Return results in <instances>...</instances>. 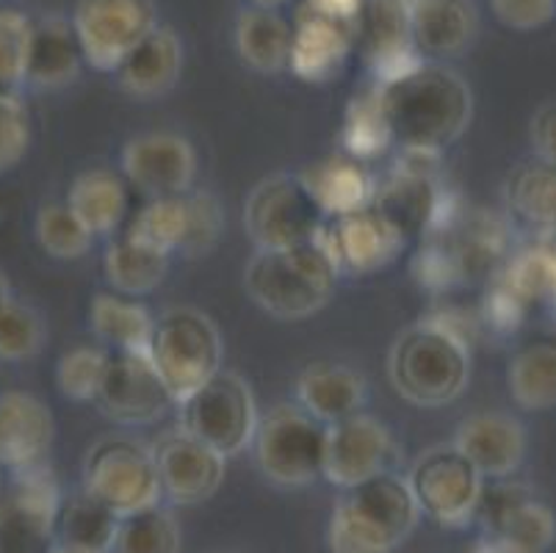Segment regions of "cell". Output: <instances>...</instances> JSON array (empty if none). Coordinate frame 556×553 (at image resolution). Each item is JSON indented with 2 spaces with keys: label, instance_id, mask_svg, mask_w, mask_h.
<instances>
[{
  "label": "cell",
  "instance_id": "cell-1",
  "mask_svg": "<svg viewBox=\"0 0 556 553\" xmlns=\"http://www.w3.org/2000/svg\"><path fill=\"white\" fill-rule=\"evenodd\" d=\"M393 144L402 150L443 152L473 120V91L446 61H427L399 78L374 84Z\"/></svg>",
  "mask_w": 556,
  "mask_h": 553
},
{
  "label": "cell",
  "instance_id": "cell-2",
  "mask_svg": "<svg viewBox=\"0 0 556 553\" xmlns=\"http://www.w3.org/2000/svg\"><path fill=\"white\" fill-rule=\"evenodd\" d=\"M388 379L404 402L446 407L471 379V352L443 318H424L396 335L388 352Z\"/></svg>",
  "mask_w": 556,
  "mask_h": 553
},
{
  "label": "cell",
  "instance_id": "cell-3",
  "mask_svg": "<svg viewBox=\"0 0 556 553\" xmlns=\"http://www.w3.org/2000/svg\"><path fill=\"white\" fill-rule=\"evenodd\" d=\"M407 476L393 470L343 490L327 526L330 553H393L421 520Z\"/></svg>",
  "mask_w": 556,
  "mask_h": 553
},
{
  "label": "cell",
  "instance_id": "cell-4",
  "mask_svg": "<svg viewBox=\"0 0 556 553\" xmlns=\"http://www.w3.org/2000/svg\"><path fill=\"white\" fill-rule=\"evenodd\" d=\"M338 277L341 272L318 238L288 250H255L244 268L252 302L280 322L316 316L336 293Z\"/></svg>",
  "mask_w": 556,
  "mask_h": 553
},
{
  "label": "cell",
  "instance_id": "cell-5",
  "mask_svg": "<svg viewBox=\"0 0 556 553\" xmlns=\"http://www.w3.org/2000/svg\"><path fill=\"white\" fill-rule=\"evenodd\" d=\"M327 435L330 426L300 404H275L261 415L252 440L257 470L282 490L325 479Z\"/></svg>",
  "mask_w": 556,
  "mask_h": 553
},
{
  "label": "cell",
  "instance_id": "cell-6",
  "mask_svg": "<svg viewBox=\"0 0 556 553\" xmlns=\"http://www.w3.org/2000/svg\"><path fill=\"white\" fill-rule=\"evenodd\" d=\"M148 354L175 404L189 399L225 368V343L219 327L208 313L197 307H169L161 313L155 318Z\"/></svg>",
  "mask_w": 556,
  "mask_h": 553
},
{
  "label": "cell",
  "instance_id": "cell-7",
  "mask_svg": "<svg viewBox=\"0 0 556 553\" xmlns=\"http://www.w3.org/2000/svg\"><path fill=\"white\" fill-rule=\"evenodd\" d=\"M84 490L119 517L159 506L164 501L153 445L128 432L100 438L84 460Z\"/></svg>",
  "mask_w": 556,
  "mask_h": 553
},
{
  "label": "cell",
  "instance_id": "cell-8",
  "mask_svg": "<svg viewBox=\"0 0 556 553\" xmlns=\"http://www.w3.org/2000/svg\"><path fill=\"white\" fill-rule=\"evenodd\" d=\"M327 219L302 172L263 177L244 202V230L255 250H288L316 241Z\"/></svg>",
  "mask_w": 556,
  "mask_h": 553
},
{
  "label": "cell",
  "instance_id": "cell-9",
  "mask_svg": "<svg viewBox=\"0 0 556 553\" xmlns=\"http://www.w3.org/2000/svg\"><path fill=\"white\" fill-rule=\"evenodd\" d=\"M180 429L208 443L222 456H239L252 449L261 413L255 393L241 374L222 368L200 390L178 404Z\"/></svg>",
  "mask_w": 556,
  "mask_h": 553
},
{
  "label": "cell",
  "instance_id": "cell-10",
  "mask_svg": "<svg viewBox=\"0 0 556 553\" xmlns=\"http://www.w3.org/2000/svg\"><path fill=\"white\" fill-rule=\"evenodd\" d=\"M407 485L424 517L446 529H465L477 520L484 476L454 443L424 449L407 470Z\"/></svg>",
  "mask_w": 556,
  "mask_h": 553
},
{
  "label": "cell",
  "instance_id": "cell-11",
  "mask_svg": "<svg viewBox=\"0 0 556 553\" xmlns=\"http://www.w3.org/2000/svg\"><path fill=\"white\" fill-rule=\"evenodd\" d=\"M225 213L211 191L155 197L130 222L128 232L166 255L200 257L216 247Z\"/></svg>",
  "mask_w": 556,
  "mask_h": 553
},
{
  "label": "cell",
  "instance_id": "cell-12",
  "mask_svg": "<svg viewBox=\"0 0 556 553\" xmlns=\"http://www.w3.org/2000/svg\"><path fill=\"white\" fill-rule=\"evenodd\" d=\"M159 25L155 0H78L73 12L84 61L111 75Z\"/></svg>",
  "mask_w": 556,
  "mask_h": 553
},
{
  "label": "cell",
  "instance_id": "cell-13",
  "mask_svg": "<svg viewBox=\"0 0 556 553\" xmlns=\"http://www.w3.org/2000/svg\"><path fill=\"white\" fill-rule=\"evenodd\" d=\"M477 517L482 520V540L502 553H545L556 542L554 510L515 481L484 490Z\"/></svg>",
  "mask_w": 556,
  "mask_h": 553
},
{
  "label": "cell",
  "instance_id": "cell-14",
  "mask_svg": "<svg viewBox=\"0 0 556 553\" xmlns=\"http://www.w3.org/2000/svg\"><path fill=\"white\" fill-rule=\"evenodd\" d=\"M62 487L45 463L14 470L0 499V553H28L55 531L62 515Z\"/></svg>",
  "mask_w": 556,
  "mask_h": 553
},
{
  "label": "cell",
  "instance_id": "cell-15",
  "mask_svg": "<svg viewBox=\"0 0 556 553\" xmlns=\"http://www.w3.org/2000/svg\"><path fill=\"white\" fill-rule=\"evenodd\" d=\"M94 404L119 426H150L164 418L169 407H178L150 354L134 352H111Z\"/></svg>",
  "mask_w": 556,
  "mask_h": 553
},
{
  "label": "cell",
  "instance_id": "cell-16",
  "mask_svg": "<svg viewBox=\"0 0 556 553\" xmlns=\"http://www.w3.org/2000/svg\"><path fill=\"white\" fill-rule=\"evenodd\" d=\"M341 274H371L396 261L407 247L404 232L377 205L361 208L346 216H332L318 232Z\"/></svg>",
  "mask_w": 556,
  "mask_h": 553
},
{
  "label": "cell",
  "instance_id": "cell-17",
  "mask_svg": "<svg viewBox=\"0 0 556 553\" xmlns=\"http://www.w3.org/2000/svg\"><path fill=\"white\" fill-rule=\"evenodd\" d=\"M155 465H159L161 490L169 504L194 506L214 499L225 481L227 456L202 443L186 429L164 432L153 443Z\"/></svg>",
  "mask_w": 556,
  "mask_h": 553
},
{
  "label": "cell",
  "instance_id": "cell-18",
  "mask_svg": "<svg viewBox=\"0 0 556 553\" xmlns=\"http://www.w3.org/2000/svg\"><path fill=\"white\" fill-rule=\"evenodd\" d=\"M119 172L125 180L148 194L155 197L186 194L194 186L197 152L186 136L178 134H139L123 147Z\"/></svg>",
  "mask_w": 556,
  "mask_h": 553
},
{
  "label": "cell",
  "instance_id": "cell-19",
  "mask_svg": "<svg viewBox=\"0 0 556 553\" xmlns=\"http://www.w3.org/2000/svg\"><path fill=\"white\" fill-rule=\"evenodd\" d=\"M393 451L396 445H393L388 426L361 410V413L330 426L325 479L341 490H349V487L391 470Z\"/></svg>",
  "mask_w": 556,
  "mask_h": 553
},
{
  "label": "cell",
  "instance_id": "cell-20",
  "mask_svg": "<svg viewBox=\"0 0 556 553\" xmlns=\"http://www.w3.org/2000/svg\"><path fill=\"white\" fill-rule=\"evenodd\" d=\"M357 48L377 84L421 64L424 55L413 39L409 0H366L357 17Z\"/></svg>",
  "mask_w": 556,
  "mask_h": 553
},
{
  "label": "cell",
  "instance_id": "cell-21",
  "mask_svg": "<svg viewBox=\"0 0 556 553\" xmlns=\"http://www.w3.org/2000/svg\"><path fill=\"white\" fill-rule=\"evenodd\" d=\"M357 48V23L327 17L300 7L294 17V42L288 70L305 84H327Z\"/></svg>",
  "mask_w": 556,
  "mask_h": 553
},
{
  "label": "cell",
  "instance_id": "cell-22",
  "mask_svg": "<svg viewBox=\"0 0 556 553\" xmlns=\"http://www.w3.org/2000/svg\"><path fill=\"white\" fill-rule=\"evenodd\" d=\"M55 440L53 413L23 390L0 395V468L25 470L45 463Z\"/></svg>",
  "mask_w": 556,
  "mask_h": 553
},
{
  "label": "cell",
  "instance_id": "cell-23",
  "mask_svg": "<svg viewBox=\"0 0 556 553\" xmlns=\"http://www.w3.org/2000/svg\"><path fill=\"white\" fill-rule=\"evenodd\" d=\"M484 479H509L526 460V429L507 413L468 415L452 440Z\"/></svg>",
  "mask_w": 556,
  "mask_h": 553
},
{
  "label": "cell",
  "instance_id": "cell-24",
  "mask_svg": "<svg viewBox=\"0 0 556 553\" xmlns=\"http://www.w3.org/2000/svg\"><path fill=\"white\" fill-rule=\"evenodd\" d=\"M413 39L427 61L468 53L477 42L479 12L473 0H409Z\"/></svg>",
  "mask_w": 556,
  "mask_h": 553
},
{
  "label": "cell",
  "instance_id": "cell-25",
  "mask_svg": "<svg viewBox=\"0 0 556 553\" xmlns=\"http://www.w3.org/2000/svg\"><path fill=\"white\" fill-rule=\"evenodd\" d=\"M184 42L169 25H159L144 42L136 45L134 53L114 73L116 84L125 95L136 100L164 98L178 86L184 75Z\"/></svg>",
  "mask_w": 556,
  "mask_h": 553
},
{
  "label": "cell",
  "instance_id": "cell-26",
  "mask_svg": "<svg viewBox=\"0 0 556 553\" xmlns=\"http://www.w3.org/2000/svg\"><path fill=\"white\" fill-rule=\"evenodd\" d=\"M366 393V377L343 363H313L296 379V404L327 426L361 413Z\"/></svg>",
  "mask_w": 556,
  "mask_h": 553
},
{
  "label": "cell",
  "instance_id": "cell-27",
  "mask_svg": "<svg viewBox=\"0 0 556 553\" xmlns=\"http://www.w3.org/2000/svg\"><path fill=\"white\" fill-rule=\"evenodd\" d=\"M80 64H84V53L75 37L73 20L50 14L34 23L25 84L42 91L62 89L78 78Z\"/></svg>",
  "mask_w": 556,
  "mask_h": 553
},
{
  "label": "cell",
  "instance_id": "cell-28",
  "mask_svg": "<svg viewBox=\"0 0 556 553\" xmlns=\"http://www.w3.org/2000/svg\"><path fill=\"white\" fill-rule=\"evenodd\" d=\"M67 205L92 236H114L130 213V183L123 172L86 169L70 186Z\"/></svg>",
  "mask_w": 556,
  "mask_h": 553
},
{
  "label": "cell",
  "instance_id": "cell-29",
  "mask_svg": "<svg viewBox=\"0 0 556 553\" xmlns=\"http://www.w3.org/2000/svg\"><path fill=\"white\" fill-rule=\"evenodd\" d=\"M507 211L520 227L540 238L556 236V166L538 155L515 166L504 186Z\"/></svg>",
  "mask_w": 556,
  "mask_h": 553
},
{
  "label": "cell",
  "instance_id": "cell-30",
  "mask_svg": "<svg viewBox=\"0 0 556 553\" xmlns=\"http://www.w3.org/2000/svg\"><path fill=\"white\" fill-rule=\"evenodd\" d=\"M374 205L386 213L388 219L404 232V238L424 236L443 216V194L434 177L409 175V172H393L391 180L377 186Z\"/></svg>",
  "mask_w": 556,
  "mask_h": 553
},
{
  "label": "cell",
  "instance_id": "cell-31",
  "mask_svg": "<svg viewBox=\"0 0 556 553\" xmlns=\"http://www.w3.org/2000/svg\"><path fill=\"white\" fill-rule=\"evenodd\" d=\"M294 25L280 12L247 7L236 20V50L247 67L261 75H277L291 61Z\"/></svg>",
  "mask_w": 556,
  "mask_h": 553
},
{
  "label": "cell",
  "instance_id": "cell-32",
  "mask_svg": "<svg viewBox=\"0 0 556 553\" xmlns=\"http://www.w3.org/2000/svg\"><path fill=\"white\" fill-rule=\"evenodd\" d=\"M89 324H92L94 338L111 352H150L155 316L134 297H123L116 291L98 293L89 307Z\"/></svg>",
  "mask_w": 556,
  "mask_h": 553
},
{
  "label": "cell",
  "instance_id": "cell-33",
  "mask_svg": "<svg viewBox=\"0 0 556 553\" xmlns=\"http://www.w3.org/2000/svg\"><path fill=\"white\" fill-rule=\"evenodd\" d=\"M327 216H346L368 208L377 194L371 172L352 155H332L302 172Z\"/></svg>",
  "mask_w": 556,
  "mask_h": 553
},
{
  "label": "cell",
  "instance_id": "cell-34",
  "mask_svg": "<svg viewBox=\"0 0 556 553\" xmlns=\"http://www.w3.org/2000/svg\"><path fill=\"white\" fill-rule=\"evenodd\" d=\"M169 257L172 255L139 241L125 230L123 236L109 243L103 255V274L116 293L136 299L153 293L164 282L166 272H169Z\"/></svg>",
  "mask_w": 556,
  "mask_h": 553
},
{
  "label": "cell",
  "instance_id": "cell-35",
  "mask_svg": "<svg viewBox=\"0 0 556 553\" xmlns=\"http://www.w3.org/2000/svg\"><path fill=\"white\" fill-rule=\"evenodd\" d=\"M119 524H123V517L80 487L78 493L64 499L55 535L62 545L73 548V551L111 553L116 535H119Z\"/></svg>",
  "mask_w": 556,
  "mask_h": 553
},
{
  "label": "cell",
  "instance_id": "cell-36",
  "mask_svg": "<svg viewBox=\"0 0 556 553\" xmlns=\"http://www.w3.org/2000/svg\"><path fill=\"white\" fill-rule=\"evenodd\" d=\"M513 402L529 413L556 407V343H532L520 349L507 368Z\"/></svg>",
  "mask_w": 556,
  "mask_h": 553
},
{
  "label": "cell",
  "instance_id": "cell-37",
  "mask_svg": "<svg viewBox=\"0 0 556 553\" xmlns=\"http://www.w3.org/2000/svg\"><path fill=\"white\" fill-rule=\"evenodd\" d=\"M184 531L178 517L164 506H150L136 515L123 517L111 553H180Z\"/></svg>",
  "mask_w": 556,
  "mask_h": 553
},
{
  "label": "cell",
  "instance_id": "cell-38",
  "mask_svg": "<svg viewBox=\"0 0 556 553\" xmlns=\"http://www.w3.org/2000/svg\"><path fill=\"white\" fill-rule=\"evenodd\" d=\"M341 141L352 159H377L393 144V134L388 128L386 114L379 109L377 91L374 86L363 95H355L349 103L346 116H343Z\"/></svg>",
  "mask_w": 556,
  "mask_h": 553
},
{
  "label": "cell",
  "instance_id": "cell-39",
  "mask_svg": "<svg viewBox=\"0 0 556 553\" xmlns=\"http://www.w3.org/2000/svg\"><path fill=\"white\" fill-rule=\"evenodd\" d=\"M37 241L55 261H78L92 250L94 236L67 202H50L37 213Z\"/></svg>",
  "mask_w": 556,
  "mask_h": 553
},
{
  "label": "cell",
  "instance_id": "cell-40",
  "mask_svg": "<svg viewBox=\"0 0 556 553\" xmlns=\"http://www.w3.org/2000/svg\"><path fill=\"white\" fill-rule=\"evenodd\" d=\"M45 322L37 307L20 299H9L0 304V360L23 363L42 352Z\"/></svg>",
  "mask_w": 556,
  "mask_h": 553
},
{
  "label": "cell",
  "instance_id": "cell-41",
  "mask_svg": "<svg viewBox=\"0 0 556 553\" xmlns=\"http://www.w3.org/2000/svg\"><path fill=\"white\" fill-rule=\"evenodd\" d=\"M109 360L111 349L105 347H75L62 354L55 365V385L62 395L73 402H94L105 372H109Z\"/></svg>",
  "mask_w": 556,
  "mask_h": 553
},
{
  "label": "cell",
  "instance_id": "cell-42",
  "mask_svg": "<svg viewBox=\"0 0 556 553\" xmlns=\"http://www.w3.org/2000/svg\"><path fill=\"white\" fill-rule=\"evenodd\" d=\"M34 20L17 9H0V89L25 84L28 50H31Z\"/></svg>",
  "mask_w": 556,
  "mask_h": 553
},
{
  "label": "cell",
  "instance_id": "cell-43",
  "mask_svg": "<svg viewBox=\"0 0 556 553\" xmlns=\"http://www.w3.org/2000/svg\"><path fill=\"white\" fill-rule=\"evenodd\" d=\"M31 147V114L17 91L0 89V175L17 169Z\"/></svg>",
  "mask_w": 556,
  "mask_h": 553
},
{
  "label": "cell",
  "instance_id": "cell-44",
  "mask_svg": "<svg viewBox=\"0 0 556 553\" xmlns=\"http://www.w3.org/2000/svg\"><path fill=\"white\" fill-rule=\"evenodd\" d=\"M490 9L509 30H538L556 20V0H490Z\"/></svg>",
  "mask_w": 556,
  "mask_h": 553
},
{
  "label": "cell",
  "instance_id": "cell-45",
  "mask_svg": "<svg viewBox=\"0 0 556 553\" xmlns=\"http://www.w3.org/2000/svg\"><path fill=\"white\" fill-rule=\"evenodd\" d=\"M529 141L540 161L556 166V100L540 105L529 122Z\"/></svg>",
  "mask_w": 556,
  "mask_h": 553
},
{
  "label": "cell",
  "instance_id": "cell-46",
  "mask_svg": "<svg viewBox=\"0 0 556 553\" xmlns=\"http://www.w3.org/2000/svg\"><path fill=\"white\" fill-rule=\"evenodd\" d=\"M363 3H366V0H302V7L311 9V12L327 14V17L336 20H346V23H357Z\"/></svg>",
  "mask_w": 556,
  "mask_h": 553
},
{
  "label": "cell",
  "instance_id": "cell-47",
  "mask_svg": "<svg viewBox=\"0 0 556 553\" xmlns=\"http://www.w3.org/2000/svg\"><path fill=\"white\" fill-rule=\"evenodd\" d=\"M250 3L257 9H271V12H277V9H282L286 3H291V0H250Z\"/></svg>",
  "mask_w": 556,
  "mask_h": 553
},
{
  "label": "cell",
  "instance_id": "cell-48",
  "mask_svg": "<svg viewBox=\"0 0 556 553\" xmlns=\"http://www.w3.org/2000/svg\"><path fill=\"white\" fill-rule=\"evenodd\" d=\"M9 299H12V286H9L7 272H3V268H0V304L9 302Z\"/></svg>",
  "mask_w": 556,
  "mask_h": 553
},
{
  "label": "cell",
  "instance_id": "cell-49",
  "mask_svg": "<svg viewBox=\"0 0 556 553\" xmlns=\"http://www.w3.org/2000/svg\"><path fill=\"white\" fill-rule=\"evenodd\" d=\"M468 553H498V548H495V545H490L488 540H479L477 545H473L471 551H468Z\"/></svg>",
  "mask_w": 556,
  "mask_h": 553
},
{
  "label": "cell",
  "instance_id": "cell-50",
  "mask_svg": "<svg viewBox=\"0 0 556 553\" xmlns=\"http://www.w3.org/2000/svg\"><path fill=\"white\" fill-rule=\"evenodd\" d=\"M48 553H80V551H73V548H67V545H62V542H55L53 548H50Z\"/></svg>",
  "mask_w": 556,
  "mask_h": 553
},
{
  "label": "cell",
  "instance_id": "cell-51",
  "mask_svg": "<svg viewBox=\"0 0 556 553\" xmlns=\"http://www.w3.org/2000/svg\"><path fill=\"white\" fill-rule=\"evenodd\" d=\"M214 553H227V551H214Z\"/></svg>",
  "mask_w": 556,
  "mask_h": 553
},
{
  "label": "cell",
  "instance_id": "cell-52",
  "mask_svg": "<svg viewBox=\"0 0 556 553\" xmlns=\"http://www.w3.org/2000/svg\"><path fill=\"white\" fill-rule=\"evenodd\" d=\"M498 553H502V551H498Z\"/></svg>",
  "mask_w": 556,
  "mask_h": 553
}]
</instances>
